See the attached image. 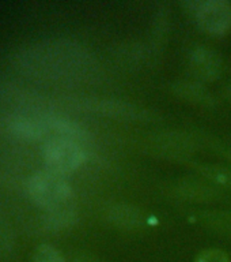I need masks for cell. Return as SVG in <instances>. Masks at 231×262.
<instances>
[{
    "label": "cell",
    "instance_id": "cell-1",
    "mask_svg": "<svg viewBox=\"0 0 231 262\" xmlns=\"http://www.w3.org/2000/svg\"><path fill=\"white\" fill-rule=\"evenodd\" d=\"M16 69L38 79L90 82L99 77V63L89 49L67 38H46L20 47L12 56Z\"/></svg>",
    "mask_w": 231,
    "mask_h": 262
},
{
    "label": "cell",
    "instance_id": "cell-2",
    "mask_svg": "<svg viewBox=\"0 0 231 262\" xmlns=\"http://www.w3.org/2000/svg\"><path fill=\"white\" fill-rule=\"evenodd\" d=\"M26 188L30 198L45 210L72 204V188L64 176L50 169L34 172Z\"/></svg>",
    "mask_w": 231,
    "mask_h": 262
},
{
    "label": "cell",
    "instance_id": "cell-3",
    "mask_svg": "<svg viewBox=\"0 0 231 262\" xmlns=\"http://www.w3.org/2000/svg\"><path fill=\"white\" fill-rule=\"evenodd\" d=\"M46 169L65 175L85 163L86 153L81 142L64 137H50L42 149Z\"/></svg>",
    "mask_w": 231,
    "mask_h": 262
},
{
    "label": "cell",
    "instance_id": "cell-4",
    "mask_svg": "<svg viewBox=\"0 0 231 262\" xmlns=\"http://www.w3.org/2000/svg\"><path fill=\"white\" fill-rule=\"evenodd\" d=\"M184 6L208 34L223 36L231 30V2L228 0H192L185 2Z\"/></svg>",
    "mask_w": 231,
    "mask_h": 262
},
{
    "label": "cell",
    "instance_id": "cell-5",
    "mask_svg": "<svg viewBox=\"0 0 231 262\" xmlns=\"http://www.w3.org/2000/svg\"><path fill=\"white\" fill-rule=\"evenodd\" d=\"M78 105L87 112H93L95 115H101V116L116 119V120L147 122V120L155 118V115L150 111L139 108L130 102L112 100V98H81Z\"/></svg>",
    "mask_w": 231,
    "mask_h": 262
},
{
    "label": "cell",
    "instance_id": "cell-6",
    "mask_svg": "<svg viewBox=\"0 0 231 262\" xmlns=\"http://www.w3.org/2000/svg\"><path fill=\"white\" fill-rule=\"evenodd\" d=\"M189 67L200 81H214L222 73V59L212 49L196 48L189 56Z\"/></svg>",
    "mask_w": 231,
    "mask_h": 262
},
{
    "label": "cell",
    "instance_id": "cell-7",
    "mask_svg": "<svg viewBox=\"0 0 231 262\" xmlns=\"http://www.w3.org/2000/svg\"><path fill=\"white\" fill-rule=\"evenodd\" d=\"M105 219L120 228L135 229L144 224V214L136 206L125 204H114L105 210Z\"/></svg>",
    "mask_w": 231,
    "mask_h": 262
},
{
    "label": "cell",
    "instance_id": "cell-8",
    "mask_svg": "<svg viewBox=\"0 0 231 262\" xmlns=\"http://www.w3.org/2000/svg\"><path fill=\"white\" fill-rule=\"evenodd\" d=\"M76 220L78 213L75 210L73 204L63 205L59 208L45 210V214L42 217L44 227L48 231H60V229L68 228L72 224H75Z\"/></svg>",
    "mask_w": 231,
    "mask_h": 262
},
{
    "label": "cell",
    "instance_id": "cell-9",
    "mask_svg": "<svg viewBox=\"0 0 231 262\" xmlns=\"http://www.w3.org/2000/svg\"><path fill=\"white\" fill-rule=\"evenodd\" d=\"M174 92L179 97L185 98L193 104L207 106L214 104V97L210 94V92H207L197 82H178L174 85Z\"/></svg>",
    "mask_w": 231,
    "mask_h": 262
},
{
    "label": "cell",
    "instance_id": "cell-10",
    "mask_svg": "<svg viewBox=\"0 0 231 262\" xmlns=\"http://www.w3.org/2000/svg\"><path fill=\"white\" fill-rule=\"evenodd\" d=\"M158 145L161 150L167 151L166 155L177 156L181 155L179 151H188L192 149V141H189L188 137L183 134H166L162 135L158 139Z\"/></svg>",
    "mask_w": 231,
    "mask_h": 262
},
{
    "label": "cell",
    "instance_id": "cell-11",
    "mask_svg": "<svg viewBox=\"0 0 231 262\" xmlns=\"http://www.w3.org/2000/svg\"><path fill=\"white\" fill-rule=\"evenodd\" d=\"M179 191L183 192L185 198L195 201H208L215 196V191L212 188L207 187L206 184L197 183V182H183L179 184Z\"/></svg>",
    "mask_w": 231,
    "mask_h": 262
},
{
    "label": "cell",
    "instance_id": "cell-12",
    "mask_svg": "<svg viewBox=\"0 0 231 262\" xmlns=\"http://www.w3.org/2000/svg\"><path fill=\"white\" fill-rule=\"evenodd\" d=\"M199 171L214 183L231 188V169L214 165H203L199 167Z\"/></svg>",
    "mask_w": 231,
    "mask_h": 262
},
{
    "label": "cell",
    "instance_id": "cell-13",
    "mask_svg": "<svg viewBox=\"0 0 231 262\" xmlns=\"http://www.w3.org/2000/svg\"><path fill=\"white\" fill-rule=\"evenodd\" d=\"M33 262H67L64 255L52 245H40L34 250Z\"/></svg>",
    "mask_w": 231,
    "mask_h": 262
},
{
    "label": "cell",
    "instance_id": "cell-14",
    "mask_svg": "<svg viewBox=\"0 0 231 262\" xmlns=\"http://www.w3.org/2000/svg\"><path fill=\"white\" fill-rule=\"evenodd\" d=\"M195 262H231L230 257L224 253L223 250L219 249H208L204 250L203 253L199 254Z\"/></svg>",
    "mask_w": 231,
    "mask_h": 262
},
{
    "label": "cell",
    "instance_id": "cell-15",
    "mask_svg": "<svg viewBox=\"0 0 231 262\" xmlns=\"http://www.w3.org/2000/svg\"><path fill=\"white\" fill-rule=\"evenodd\" d=\"M227 96H228V98L231 100V88H228L227 89Z\"/></svg>",
    "mask_w": 231,
    "mask_h": 262
},
{
    "label": "cell",
    "instance_id": "cell-16",
    "mask_svg": "<svg viewBox=\"0 0 231 262\" xmlns=\"http://www.w3.org/2000/svg\"><path fill=\"white\" fill-rule=\"evenodd\" d=\"M75 262H91V261H89V259H76Z\"/></svg>",
    "mask_w": 231,
    "mask_h": 262
},
{
    "label": "cell",
    "instance_id": "cell-17",
    "mask_svg": "<svg viewBox=\"0 0 231 262\" xmlns=\"http://www.w3.org/2000/svg\"><path fill=\"white\" fill-rule=\"evenodd\" d=\"M230 156H231V153H230Z\"/></svg>",
    "mask_w": 231,
    "mask_h": 262
}]
</instances>
